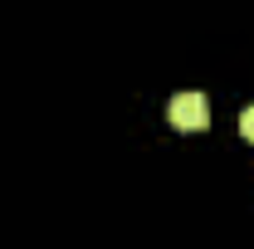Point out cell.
<instances>
[{
    "mask_svg": "<svg viewBox=\"0 0 254 249\" xmlns=\"http://www.w3.org/2000/svg\"><path fill=\"white\" fill-rule=\"evenodd\" d=\"M166 118L181 132H200V127H210V103H205V93H176L166 103Z\"/></svg>",
    "mask_w": 254,
    "mask_h": 249,
    "instance_id": "cell-1",
    "label": "cell"
},
{
    "mask_svg": "<svg viewBox=\"0 0 254 249\" xmlns=\"http://www.w3.org/2000/svg\"><path fill=\"white\" fill-rule=\"evenodd\" d=\"M240 132L254 142V108H245V113H240Z\"/></svg>",
    "mask_w": 254,
    "mask_h": 249,
    "instance_id": "cell-2",
    "label": "cell"
}]
</instances>
